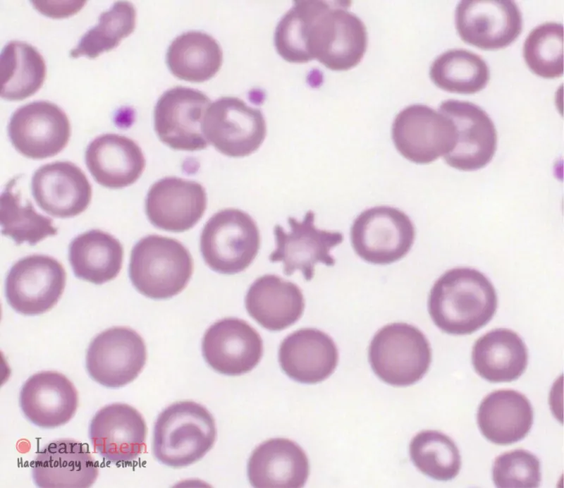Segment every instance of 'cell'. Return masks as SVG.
I'll list each match as a JSON object with an SVG mask.
<instances>
[{"label":"cell","mask_w":564,"mask_h":488,"mask_svg":"<svg viewBox=\"0 0 564 488\" xmlns=\"http://www.w3.org/2000/svg\"><path fill=\"white\" fill-rule=\"evenodd\" d=\"M207 205L205 189L199 183L178 177H165L149 188L145 212L155 227L171 232L192 228Z\"/></svg>","instance_id":"d6986e66"},{"label":"cell","mask_w":564,"mask_h":488,"mask_svg":"<svg viewBox=\"0 0 564 488\" xmlns=\"http://www.w3.org/2000/svg\"><path fill=\"white\" fill-rule=\"evenodd\" d=\"M19 403L25 417L42 428L67 423L78 406V393L63 374L42 371L30 377L21 387Z\"/></svg>","instance_id":"44dd1931"},{"label":"cell","mask_w":564,"mask_h":488,"mask_svg":"<svg viewBox=\"0 0 564 488\" xmlns=\"http://www.w3.org/2000/svg\"><path fill=\"white\" fill-rule=\"evenodd\" d=\"M438 87L453 93L474 94L487 85L490 72L481 56L463 49H453L439 56L429 71Z\"/></svg>","instance_id":"1f68e13d"},{"label":"cell","mask_w":564,"mask_h":488,"mask_svg":"<svg viewBox=\"0 0 564 488\" xmlns=\"http://www.w3.org/2000/svg\"><path fill=\"white\" fill-rule=\"evenodd\" d=\"M349 1H295L274 33L278 54L290 63L316 59L333 71H347L367 47L364 23L348 11Z\"/></svg>","instance_id":"6da1fadb"},{"label":"cell","mask_w":564,"mask_h":488,"mask_svg":"<svg viewBox=\"0 0 564 488\" xmlns=\"http://www.w3.org/2000/svg\"><path fill=\"white\" fill-rule=\"evenodd\" d=\"M410 456L418 470L436 480L455 478L461 468V457L454 441L436 430L417 434L410 444Z\"/></svg>","instance_id":"e575fe53"},{"label":"cell","mask_w":564,"mask_h":488,"mask_svg":"<svg viewBox=\"0 0 564 488\" xmlns=\"http://www.w3.org/2000/svg\"><path fill=\"white\" fill-rule=\"evenodd\" d=\"M15 181L14 178L8 183L1 195V233L11 238L17 245L27 243L30 245L55 236L58 228L53 226L51 219L37 212L30 200L21 204L20 193L13 190Z\"/></svg>","instance_id":"d6a6232c"},{"label":"cell","mask_w":564,"mask_h":488,"mask_svg":"<svg viewBox=\"0 0 564 488\" xmlns=\"http://www.w3.org/2000/svg\"><path fill=\"white\" fill-rule=\"evenodd\" d=\"M476 372L491 382L518 379L528 363V351L520 336L511 329L498 328L479 338L472 352Z\"/></svg>","instance_id":"83f0119b"},{"label":"cell","mask_w":564,"mask_h":488,"mask_svg":"<svg viewBox=\"0 0 564 488\" xmlns=\"http://www.w3.org/2000/svg\"><path fill=\"white\" fill-rule=\"evenodd\" d=\"M415 238V229L410 217L390 206L363 211L350 228V240L356 254L375 264H388L404 257Z\"/></svg>","instance_id":"52a82bcc"},{"label":"cell","mask_w":564,"mask_h":488,"mask_svg":"<svg viewBox=\"0 0 564 488\" xmlns=\"http://www.w3.org/2000/svg\"><path fill=\"white\" fill-rule=\"evenodd\" d=\"M223 52L217 41L200 31H189L176 37L166 52V63L176 78L202 83L219 71Z\"/></svg>","instance_id":"f546056e"},{"label":"cell","mask_w":564,"mask_h":488,"mask_svg":"<svg viewBox=\"0 0 564 488\" xmlns=\"http://www.w3.org/2000/svg\"><path fill=\"white\" fill-rule=\"evenodd\" d=\"M245 308L264 328L281 331L302 315L305 299L298 286L274 274L257 279L245 296Z\"/></svg>","instance_id":"484cf974"},{"label":"cell","mask_w":564,"mask_h":488,"mask_svg":"<svg viewBox=\"0 0 564 488\" xmlns=\"http://www.w3.org/2000/svg\"><path fill=\"white\" fill-rule=\"evenodd\" d=\"M533 423V409L528 398L512 389H500L488 394L477 412L482 434L491 442L510 444L522 439Z\"/></svg>","instance_id":"4316f807"},{"label":"cell","mask_w":564,"mask_h":488,"mask_svg":"<svg viewBox=\"0 0 564 488\" xmlns=\"http://www.w3.org/2000/svg\"><path fill=\"white\" fill-rule=\"evenodd\" d=\"M216 427L211 413L192 401L168 405L154 427L152 450L161 463L175 468L193 464L212 449Z\"/></svg>","instance_id":"3957f363"},{"label":"cell","mask_w":564,"mask_h":488,"mask_svg":"<svg viewBox=\"0 0 564 488\" xmlns=\"http://www.w3.org/2000/svg\"><path fill=\"white\" fill-rule=\"evenodd\" d=\"M278 362L284 373L294 381L315 384L334 372L338 352L327 334L317 329L303 328L283 340L278 350Z\"/></svg>","instance_id":"603a6c76"},{"label":"cell","mask_w":564,"mask_h":488,"mask_svg":"<svg viewBox=\"0 0 564 488\" xmlns=\"http://www.w3.org/2000/svg\"><path fill=\"white\" fill-rule=\"evenodd\" d=\"M66 279L63 267L54 257L44 255L26 256L16 262L6 276L7 302L20 314H43L59 300Z\"/></svg>","instance_id":"30bf717a"},{"label":"cell","mask_w":564,"mask_h":488,"mask_svg":"<svg viewBox=\"0 0 564 488\" xmlns=\"http://www.w3.org/2000/svg\"><path fill=\"white\" fill-rule=\"evenodd\" d=\"M86 1H31L34 8L52 18H63L77 13Z\"/></svg>","instance_id":"74e56055"},{"label":"cell","mask_w":564,"mask_h":488,"mask_svg":"<svg viewBox=\"0 0 564 488\" xmlns=\"http://www.w3.org/2000/svg\"><path fill=\"white\" fill-rule=\"evenodd\" d=\"M247 470L254 487L300 488L308 478L309 464L305 452L295 441L274 438L252 451Z\"/></svg>","instance_id":"cb8c5ba5"},{"label":"cell","mask_w":564,"mask_h":488,"mask_svg":"<svg viewBox=\"0 0 564 488\" xmlns=\"http://www.w3.org/2000/svg\"><path fill=\"white\" fill-rule=\"evenodd\" d=\"M439 111L454 123L457 141L454 149L443 156L451 167L476 171L493 159L497 146V133L487 113L474 103L455 99L441 102Z\"/></svg>","instance_id":"2e32d148"},{"label":"cell","mask_w":564,"mask_h":488,"mask_svg":"<svg viewBox=\"0 0 564 488\" xmlns=\"http://www.w3.org/2000/svg\"><path fill=\"white\" fill-rule=\"evenodd\" d=\"M455 27L460 38L484 50L504 48L522 32L520 8L509 0H463L458 4Z\"/></svg>","instance_id":"9a60e30c"},{"label":"cell","mask_w":564,"mask_h":488,"mask_svg":"<svg viewBox=\"0 0 564 488\" xmlns=\"http://www.w3.org/2000/svg\"><path fill=\"white\" fill-rule=\"evenodd\" d=\"M314 220V212L308 210L301 221L292 216L288 218V232L279 224L274 226L276 249L269 260L271 262H282L286 275L290 276L299 270L309 281L314 276L317 263L329 267L336 264L330 251L343 241V234L319 229Z\"/></svg>","instance_id":"8fae6325"},{"label":"cell","mask_w":564,"mask_h":488,"mask_svg":"<svg viewBox=\"0 0 564 488\" xmlns=\"http://www.w3.org/2000/svg\"><path fill=\"white\" fill-rule=\"evenodd\" d=\"M123 257L120 241L99 229L80 234L69 245L68 260L75 276L94 284L116 278L121 269Z\"/></svg>","instance_id":"f1b7e54d"},{"label":"cell","mask_w":564,"mask_h":488,"mask_svg":"<svg viewBox=\"0 0 564 488\" xmlns=\"http://www.w3.org/2000/svg\"><path fill=\"white\" fill-rule=\"evenodd\" d=\"M208 142L219 152L243 157L255 152L264 142L266 126L262 112L233 97L218 99L208 107L202 122Z\"/></svg>","instance_id":"9c48e42d"},{"label":"cell","mask_w":564,"mask_h":488,"mask_svg":"<svg viewBox=\"0 0 564 488\" xmlns=\"http://www.w3.org/2000/svg\"><path fill=\"white\" fill-rule=\"evenodd\" d=\"M259 246L257 224L247 213L235 208L214 214L200 236V250L205 263L213 271L223 274H237L247 268Z\"/></svg>","instance_id":"8992f818"},{"label":"cell","mask_w":564,"mask_h":488,"mask_svg":"<svg viewBox=\"0 0 564 488\" xmlns=\"http://www.w3.org/2000/svg\"><path fill=\"white\" fill-rule=\"evenodd\" d=\"M210 103L198 90L176 86L166 90L154 111V130L159 140L173 150L205 149L209 142L202 132V122Z\"/></svg>","instance_id":"4fadbf2b"},{"label":"cell","mask_w":564,"mask_h":488,"mask_svg":"<svg viewBox=\"0 0 564 488\" xmlns=\"http://www.w3.org/2000/svg\"><path fill=\"white\" fill-rule=\"evenodd\" d=\"M392 139L398 152L418 164H429L450 152L456 129L446 115L424 104L410 105L396 116Z\"/></svg>","instance_id":"ba28073f"},{"label":"cell","mask_w":564,"mask_h":488,"mask_svg":"<svg viewBox=\"0 0 564 488\" xmlns=\"http://www.w3.org/2000/svg\"><path fill=\"white\" fill-rule=\"evenodd\" d=\"M193 262L178 240L159 235L141 238L133 248L128 274L134 287L155 300L170 298L188 283Z\"/></svg>","instance_id":"277c9868"},{"label":"cell","mask_w":564,"mask_h":488,"mask_svg":"<svg viewBox=\"0 0 564 488\" xmlns=\"http://www.w3.org/2000/svg\"><path fill=\"white\" fill-rule=\"evenodd\" d=\"M525 61L532 73L544 78L563 73V25L548 22L534 28L523 47Z\"/></svg>","instance_id":"d590c367"},{"label":"cell","mask_w":564,"mask_h":488,"mask_svg":"<svg viewBox=\"0 0 564 488\" xmlns=\"http://www.w3.org/2000/svg\"><path fill=\"white\" fill-rule=\"evenodd\" d=\"M497 303L496 290L483 273L458 267L436 280L429 293L428 311L435 325L443 332L465 335L489 323Z\"/></svg>","instance_id":"7a4b0ae2"},{"label":"cell","mask_w":564,"mask_h":488,"mask_svg":"<svg viewBox=\"0 0 564 488\" xmlns=\"http://www.w3.org/2000/svg\"><path fill=\"white\" fill-rule=\"evenodd\" d=\"M147 360L142 336L123 327L107 329L96 336L86 353L90 377L108 388L122 387L137 378Z\"/></svg>","instance_id":"7c38bea8"},{"label":"cell","mask_w":564,"mask_h":488,"mask_svg":"<svg viewBox=\"0 0 564 488\" xmlns=\"http://www.w3.org/2000/svg\"><path fill=\"white\" fill-rule=\"evenodd\" d=\"M85 163L99 184L114 189L137 181L146 164L142 151L134 140L114 133L99 135L88 145Z\"/></svg>","instance_id":"d4e9b609"},{"label":"cell","mask_w":564,"mask_h":488,"mask_svg":"<svg viewBox=\"0 0 564 488\" xmlns=\"http://www.w3.org/2000/svg\"><path fill=\"white\" fill-rule=\"evenodd\" d=\"M147 432L141 413L123 403L99 409L89 426V437L94 451L114 463L137 458L145 449Z\"/></svg>","instance_id":"ac0fdd59"},{"label":"cell","mask_w":564,"mask_h":488,"mask_svg":"<svg viewBox=\"0 0 564 488\" xmlns=\"http://www.w3.org/2000/svg\"><path fill=\"white\" fill-rule=\"evenodd\" d=\"M135 22L136 11L133 4L123 1L114 3L109 11L102 13L98 24L83 35L70 51V56L95 59L111 51L133 32Z\"/></svg>","instance_id":"836d02e7"},{"label":"cell","mask_w":564,"mask_h":488,"mask_svg":"<svg viewBox=\"0 0 564 488\" xmlns=\"http://www.w3.org/2000/svg\"><path fill=\"white\" fill-rule=\"evenodd\" d=\"M32 192L43 211L59 218L81 214L92 198L86 175L70 161H55L37 169L32 178Z\"/></svg>","instance_id":"ffe728a7"},{"label":"cell","mask_w":564,"mask_h":488,"mask_svg":"<svg viewBox=\"0 0 564 488\" xmlns=\"http://www.w3.org/2000/svg\"><path fill=\"white\" fill-rule=\"evenodd\" d=\"M368 356L373 372L380 379L392 386H405L418 382L427 373L431 349L418 328L395 322L377 331Z\"/></svg>","instance_id":"5b68a950"},{"label":"cell","mask_w":564,"mask_h":488,"mask_svg":"<svg viewBox=\"0 0 564 488\" xmlns=\"http://www.w3.org/2000/svg\"><path fill=\"white\" fill-rule=\"evenodd\" d=\"M47 73L43 56L31 44L11 41L0 56L1 97L9 101L25 99L42 86Z\"/></svg>","instance_id":"4dcf8cb0"},{"label":"cell","mask_w":564,"mask_h":488,"mask_svg":"<svg viewBox=\"0 0 564 488\" xmlns=\"http://www.w3.org/2000/svg\"><path fill=\"white\" fill-rule=\"evenodd\" d=\"M99 474L86 445L70 439L53 441L36 455L32 466L38 487H90Z\"/></svg>","instance_id":"7402d4cb"},{"label":"cell","mask_w":564,"mask_h":488,"mask_svg":"<svg viewBox=\"0 0 564 488\" xmlns=\"http://www.w3.org/2000/svg\"><path fill=\"white\" fill-rule=\"evenodd\" d=\"M66 114L56 104L36 101L14 111L8 133L15 149L23 156L42 159L59 154L70 137Z\"/></svg>","instance_id":"5bb4252c"},{"label":"cell","mask_w":564,"mask_h":488,"mask_svg":"<svg viewBox=\"0 0 564 488\" xmlns=\"http://www.w3.org/2000/svg\"><path fill=\"white\" fill-rule=\"evenodd\" d=\"M202 351L206 362L216 372L238 376L255 368L263 355L259 334L247 322L227 317L205 331Z\"/></svg>","instance_id":"e0dca14e"},{"label":"cell","mask_w":564,"mask_h":488,"mask_svg":"<svg viewBox=\"0 0 564 488\" xmlns=\"http://www.w3.org/2000/svg\"><path fill=\"white\" fill-rule=\"evenodd\" d=\"M492 475L497 487H538L541 482L540 462L526 450L510 451L496 458Z\"/></svg>","instance_id":"8d00e7d4"}]
</instances>
